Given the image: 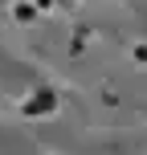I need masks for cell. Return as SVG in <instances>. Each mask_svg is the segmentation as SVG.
<instances>
[{
	"label": "cell",
	"mask_w": 147,
	"mask_h": 155,
	"mask_svg": "<svg viewBox=\"0 0 147 155\" xmlns=\"http://www.w3.org/2000/svg\"><path fill=\"white\" fill-rule=\"evenodd\" d=\"M25 110H29V114H37V110H53V94H37Z\"/></svg>",
	"instance_id": "6da1fadb"
}]
</instances>
